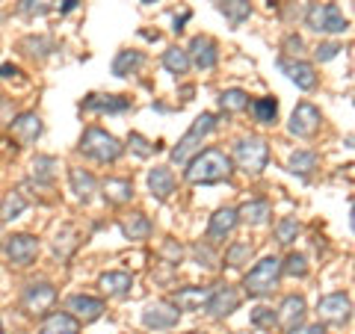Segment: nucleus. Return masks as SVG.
<instances>
[{
  "label": "nucleus",
  "mask_w": 355,
  "mask_h": 334,
  "mask_svg": "<svg viewBox=\"0 0 355 334\" xmlns=\"http://www.w3.org/2000/svg\"><path fill=\"white\" fill-rule=\"evenodd\" d=\"M231 175V157L219 148H207L198 151L196 157L187 163V181L190 184H216V181H228Z\"/></svg>",
  "instance_id": "obj_1"
},
{
  "label": "nucleus",
  "mask_w": 355,
  "mask_h": 334,
  "mask_svg": "<svg viewBox=\"0 0 355 334\" xmlns=\"http://www.w3.org/2000/svg\"><path fill=\"white\" fill-rule=\"evenodd\" d=\"M216 125H219V116H214V113H202V116H198L193 125H190V130L181 137V142L172 148V163H178V166L190 163V157H193L198 148H202L205 137H207V133H214Z\"/></svg>",
  "instance_id": "obj_2"
},
{
  "label": "nucleus",
  "mask_w": 355,
  "mask_h": 334,
  "mask_svg": "<svg viewBox=\"0 0 355 334\" xmlns=\"http://www.w3.org/2000/svg\"><path fill=\"white\" fill-rule=\"evenodd\" d=\"M121 151H125V146L113 133H107L101 128H89L80 137V154L95 163H116L121 157Z\"/></svg>",
  "instance_id": "obj_3"
},
{
  "label": "nucleus",
  "mask_w": 355,
  "mask_h": 334,
  "mask_svg": "<svg viewBox=\"0 0 355 334\" xmlns=\"http://www.w3.org/2000/svg\"><path fill=\"white\" fill-rule=\"evenodd\" d=\"M279 278H282V261L279 258H263L252 266V270L246 272V278H243V287H246L249 296H270L275 287H279Z\"/></svg>",
  "instance_id": "obj_4"
},
{
  "label": "nucleus",
  "mask_w": 355,
  "mask_h": 334,
  "mask_svg": "<svg viewBox=\"0 0 355 334\" xmlns=\"http://www.w3.org/2000/svg\"><path fill=\"white\" fill-rule=\"evenodd\" d=\"M234 163L246 175H261L270 163V146L261 137H243L234 142Z\"/></svg>",
  "instance_id": "obj_5"
},
{
  "label": "nucleus",
  "mask_w": 355,
  "mask_h": 334,
  "mask_svg": "<svg viewBox=\"0 0 355 334\" xmlns=\"http://www.w3.org/2000/svg\"><path fill=\"white\" fill-rule=\"evenodd\" d=\"M320 121H323L320 109L311 104V101H302V104H296L287 130H291L293 137H299V139H311V137H314V133L320 130Z\"/></svg>",
  "instance_id": "obj_6"
},
{
  "label": "nucleus",
  "mask_w": 355,
  "mask_h": 334,
  "mask_svg": "<svg viewBox=\"0 0 355 334\" xmlns=\"http://www.w3.org/2000/svg\"><path fill=\"white\" fill-rule=\"evenodd\" d=\"M237 305H240V293L234 290V287L231 284H216L214 290H210V296H207L205 310L214 319H225L228 314H234Z\"/></svg>",
  "instance_id": "obj_7"
},
{
  "label": "nucleus",
  "mask_w": 355,
  "mask_h": 334,
  "mask_svg": "<svg viewBox=\"0 0 355 334\" xmlns=\"http://www.w3.org/2000/svg\"><path fill=\"white\" fill-rule=\"evenodd\" d=\"M178 319H181V310H178L172 302H151L146 310H142V326L151 328V331H166V328H175Z\"/></svg>",
  "instance_id": "obj_8"
},
{
  "label": "nucleus",
  "mask_w": 355,
  "mask_h": 334,
  "mask_svg": "<svg viewBox=\"0 0 355 334\" xmlns=\"http://www.w3.org/2000/svg\"><path fill=\"white\" fill-rule=\"evenodd\" d=\"M21 302H24L30 314H48L53 302H57V290H53V284H48V281H33L24 287Z\"/></svg>",
  "instance_id": "obj_9"
},
{
  "label": "nucleus",
  "mask_w": 355,
  "mask_h": 334,
  "mask_svg": "<svg viewBox=\"0 0 355 334\" xmlns=\"http://www.w3.org/2000/svg\"><path fill=\"white\" fill-rule=\"evenodd\" d=\"M3 252L15 266H30L39 254V240L33 237V234H12V237L6 240Z\"/></svg>",
  "instance_id": "obj_10"
},
{
  "label": "nucleus",
  "mask_w": 355,
  "mask_h": 334,
  "mask_svg": "<svg viewBox=\"0 0 355 334\" xmlns=\"http://www.w3.org/2000/svg\"><path fill=\"white\" fill-rule=\"evenodd\" d=\"M187 57H190V65H196L198 71H210L219 62V44L210 36H196L190 42V48H184Z\"/></svg>",
  "instance_id": "obj_11"
},
{
  "label": "nucleus",
  "mask_w": 355,
  "mask_h": 334,
  "mask_svg": "<svg viewBox=\"0 0 355 334\" xmlns=\"http://www.w3.org/2000/svg\"><path fill=\"white\" fill-rule=\"evenodd\" d=\"M349 310H352V302L347 293H329L320 299L317 305V314L323 322H335V326H343L349 319Z\"/></svg>",
  "instance_id": "obj_12"
},
{
  "label": "nucleus",
  "mask_w": 355,
  "mask_h": 334,
  "mask_svg": "<svg viewBox=\"0 0 355 334\" xmlns=\"http://www.w3.org/2000/svg\"><path fill=\"white\" fill-rule=\"evenodd\" d=\"M107 310V305L101 302V299L95 296H83V293H74L65 299V314L74 317V319H83V322H92L98 319Z\"/></svg>",
  "instance_id": "obj_13"
},
{
  "label": "nucleus",
  "mask_w": 355,
  "mask_h": 334,
  "mask_svg": "<svg viewBox=\"0 0 355 334\" xmlns=\"http://www.w3.org/2000/svg\"><path fill=\"white\" fill-rule=\"evenodd\" d=\"M237 210L234 207H222L216 210L214 216H210V225H207V240L210 243H219V240H225L231 231L237 228Z\"/></svg>",
  "instance_id": "obj_14"
},
{
  "label": "nucleus",
  "mask_w": 355,
  "mask_h": 334,
  "mask_svg": "<svg viewBox=\"0 0 355 334\" xmlns=\"http://www.w3.org/2000/svg\"><path fill=\"white\" fill-rule=\"evenodd\" d=\"M175 184H178L175 172L169 169V166H154V169L148 172V189L157 202H166V198L175 193Z\"/></svg>",
  "instance_id": "obj_15"
},
{
  "label": "nucleus",
  "mask_w": 355,
  "mask_h": 334,
  "mask_svg": "<svg viewBox=\"0 0 355 334\" xmlns=\"http://www.w3.org/2000/svg\"><path fill=\"white\" fill-rule=\"evenodd\" d=\"M302 319H305V299L302 296H287L282 308H279V314H275V322H282V326L291 331L296 326H302Z\"/></svg>",
  "instance_id": "obj_16"
},
{
  "label": "nucleus",
  "mask_w": 355,
  "mask_h": 334,
  "mask_svg": "<svg viewBox=\"0 0 355 334\" xmlns=\"http://www.w3.org/2000/svg\"><path fill=\"white\" fill-rule=\"evenodd\" d=\"M210 290H214V287H181V290L172 296V305L178 310H202Z\"/></svg>",
  "instance_id": "obj_17"
},
{
  "label": "nucleus",
  "mask_w": 355,
  "mask_h": 334,
  "mask_svg": "<svg viewBox=\"0 0 355 334\" xmlns=\"http://www.w3.org/2000/svg\"><path fill=\"white\" fill-rule=\"evenodd\" d=\"M9 130H12L15 137L24 142V146H30V142H36L42 137V118L36 113H21L18 118H12Z\"/></svg>",
  "instance_id": "obj_18"
},
{
  "label": "nucleus",
  "mask_w": 355,
  "mask_h": 334,
  "mask_svg": "<svg viewBox=\"0 0 355 334\" xmlns=\"http://www.w3.org/2000/svg\"><path fill=\"white\" fill-rule=\"evenodd\" d=\"M130 107V98H119V95H89L83 101V109L89 113H125Z\"/></svg>",
  "instance_id": "obj_19"
},
{
  "label": "nucleus",
  "mask_w": 355,
  "mask_h": 334,
  "mask_svg": "<svg viewBox=\"0 0 355 334\" xmlns=\"http://www.w3.org/2000/svg\"><path fill=\"white\" fill-rule=\"evenodd\" d=\"M282 69L287 71V77L299 86V89H305V92H311V89L317 86V71H314V65L311 62H279Z\"/></svg>",
  "instance_id": "obj_20"
},
{
  "label": "nucleus",
  "mask_w": 355,
  "mask_h": 334,
  "mask_svg": "<svg viewBox=\"0 0 355 334\" xmlns=\"http://www.w3.org/2000/svg\"><path fill=\"white\" fill-rule=\"evenodd\" d=\"M69 181H71L74 195L80 198L83 204L92 202V195H95V189H98V181H95L92 172H86V169H71V172H69Z\"/></svg>",
  "instance_id": "obj_21"
},
{
  "label": "nucleus",
  "mask_w": 355,
  "mask_h": 334,
  "mask_svg": "<svg viewBox=\"0 0 355 334\" xmlns=\"http://www.w3.org/2000/svg\"><path fill=\"white\" fill-rule=\"evenodd\" d=\"M237 219H243L246 225H266L270 219V202L266 198H252L237 210Z\"/></svg>",
  "instance_id": "obj_22"
},
{
  "label": "nucleus",
  "mask_w": 355,
  "mask_h": 334,
  "mask_svg": "<svg viewBox=\"0 0 355 334\" xmlns=\"http://www.w3.org/2000/svg\"><path fill=\"white\" fill-rule=\"evenodd\" d=\"M121 234L128 240H148L151 237V219L146 213H128L121 219Z\"/></svg>",
  "instance_id": "obj_23"
},
{
  "label": "nucleus",
  "mask_w": 355,
  "mask_h": 334,
  "mask_svg": "<svg viewBox=\"0 0 355 334\" xmlns=\"http://www.w3.org/2000/svg\"><path fill=\"white\" fill-rule=\"evenodd\" d=\"M104 198L113 204H125L133 198V181L128 177H107L104 181Z\"/></svg>",
  "instance_id": "obj_24"
},
{
  "label": "nucleus",
  "mask_w": 355,
  "mask_h": 334,
  "mask_svg": "<svg viewBox=\"0 0 355 334\" xmlns=\"http://www.w3.org/2000/svg\"><path fill=\"white\" fill-rule=\"evenodd\" d=\"M142 62H146V53L142 51H119L116 60H113V74L116 77H128L133 71H139Z\"/></svg>",
  "instance_id": "obj_25"
},
{
  "label": "nucleus",
  "mask_w": 355,
  "mask_h": 334,
  "mask_svg": "<svg viewBox=\"0 0 355 334\" xmlns=\"http://www.w3.org/2000/svg\"><path fill=\"white\" fill-rule=\"evenodd\" d=\"M216 9H219V12L225 15L234 27H240L243 21L252 15V3H249V0H216Z\"/></svg>",
  "instance_id": "obj_26"
},
{
  "label": "nucleus",
  "mask_w": 355,
  "mask_h": 334,
  "mask_svg": "<svg viewBox=\"0 0 355 334\" xmlns=\"http://www.w3.org/2000/svg\"><path fill=\"white\" fill-rule=\"evenodd\" d=\"M133 287V275L130 272H104L101 275V290L107 296H125Z\"/></svg>",
  "instance_id": "obj_27"
},
{
  "label": "nucleus",
  "mask_w": 355,
  "mask_h": 334,
  "mask_svg": "<svg viewBox=\"0 0 355 334\" xmlns=\"http://www.w3.org/2000/svg\"><path fill=\"white\" fill-rule=\"evenodd\" d=\"M349 30V21L343 18L340 6L338 3H323V33H335V36H340V33Z\"/></svg>",
  "instance_id": "obj_28"
},
{
  "label": "nucleus",
  "mask_w": 355,
  "mask_h": 334,
  "mask_svg": "<svg viewBox=\"0 0 355 334\" xmlns=\"http://www.w3.org/2000/svg\"><path fill=\"white\" fill-rule=\"evenodd\" d=\"M42 334H80V328H77L74 317H69L62 310V314H51L48 319H44Z\"/></svg>",
  "instance_id": "obj_29"
},
{
  "label": "nucleus",
  "mask_w": 355,
  "mask_h": 334,
  "mask_svg": "<svg viewBox=\"0 0 355 334\" xmlns=\"http://www.w3.org/2000/svg\"><path fill=\"white\" fill-rule=\"evenodd\" d=\"M254 254V243L249 240H240V243H231L228 252H225V266H231V270H237V266L249 263Z\"/></svg>",
  "instance_id": "obj_30"
},
{
  "label": "nucleus",
  "mask_w": 355,
  "mask_h": 334,
  "mask_svg": "<svg viewBox=\"0 0 355 334\" xmlns=\"http://www.w3.org/2000/svg\"><path fill=\"white\" fill-rule=\"evenodd\" d=\"M287 169L299 177H308L311 172L317 169V154L314 151H293L291 160H287Z\"/></svg>",
  "instance_id": "obj_31"
},
{
  "label": "nucleus",
  "mask_w": 355,
  "mask_h": 334,
  "mask_svg": "<svg viewBox=\"0 0 355 334\" xmlns=\"http://www.w3.org/2000/svg\"><path fill=\"white\" fill-rule=\"evenodd\" d=\"M252 113L258 125H275V118H279V101L275 98H258L252 104Z\"/></svg>",
  "instance_id": "obj_32"
},
{
  "label": "nucleus",
  "mask_w": 355,
  "mask_h": 334,
  "mask_svg": "<svg viewBox=\"0 0 355 334\" xmlns=\"http://www.w3.org/2000/svg\"><path fill=\"white\" fill-rule=\"evenodd\" d=\"M219 107H222V113H240V109L249 107V95L243 89H225L219 95Z\"/></svg>",
  "instance_id": "obj_33"
},
{
  "label": "nucleus",
  "mask_w": 355,
  "mask_h": 334,
  "mask_svg": "<svg viewBox=\"0 0 355 334\" xmlns=\"http://www.w3.org/2000/svg\"><path fill=\"white\" fill-rule=\"evenodd\" d=\"M163 65L169 69L172 74H187L190 71V57H187V51L184 48H166V53H163Z\"/></svg>",
  "instance_id": "obj_34"
},
{
  "label": "nucleus",
  "mask_w": 355,
  "mask_h": 334,
  "mask_svg": "<svg viewBox=\"0 0 355 334\" xmlns=\"http://www.w3.org/2000/svg\"><path fill=\"white\" fill-rule=\"evenodd\" d=\"M24 210H27V198L21 193H9L3 202H0V219L12 222V219H18L21 213H24Z\"/></svg>",
  "instance_id": "obj_35"
},
{
  "label": "nucleus",
  "mask_w": 355,
  "mask_h": 334,
  "mask_svg": "<svg viewBox=\"0 0 355 334\" xmlns=\"http://www.w3.org/2000/svg\"><path fill=\"white\" fill-rule=\"evenodd\" d=\"M53 9H60V0H21V3H18V15L36 18V15L53 12Z\"/></svg>",
  "instance_id": "obj_36"
},
{
  "label": "nucleus",
  "mask_w": 355,
  "mask_h": 334,
  "mask_svg": "<svg viewBox=\"0 0 355 334\" xmlns=\"http://www.w3.org/2000/svg\"><path fill=\"white\" fill-rule=\"evenodd\" d=\"M57 169H60V160L51 157V154H39V157L33 160V175H36V181L51 184L53 175H57Z\"/></svg>",
  "instance_id": "obj_37"
},
{
  "label": "nucleus",
  "mask_w": 355,
  "mask_h": 334,
  "mask_svg": "<svg viewBox=\"0 0 355 334\" xmlns=\"http://www.w3.org/2000/svg\"><path fill=\"white\" fill-rule=\"evenodd\" d=\"M74 249H77V231L74 228H62L57 237H53V252H57L60 258H69Z\"/></svg>",
  "instance_id": "obj_38"
},
{
  "label": "nucleus",
  "mask_w": 355,
  "mask_h": 334,
  "mask_svg": "<svg viewBox=\"0 0 355 334\" xmlns=\"http://www.w3.org/2000/svg\"><path fill=\"white\" fill-rule=\"evenodd\" d=\"M296 234H299V222L293 216H284L279 225H275V240H279L282 246H291V243L296 240Z\"/></svg>",
  "instance_id": "obj_39"
},
{
  "label": "nucleus",
  "mask_w": 355,
  "mask_h": 334,
  "mask_svg": "<svg viewBox=\"0 0 355 334\" xmlns=\"http://www.w3.org/2000/svg\"><path fill=\"white\" fill-rule=\"evenodd\" d=\"M282 272L284 275H293V278H305L308 275V261H305V254H287V261L282 263Z\"/></svg>",
  "instance_id": "obj_40"
},
{
  "label": "nucleus",
  "mask_w": 355,
  "mask_h": 334,
  "mask_svg": "<svg viewBox=\"0 0 355 334\" xmlns=\"http://www.w3.org/2000/svg\"><path fill=\"white\" fill-rule=\"evenodd\" d=\"M21 48H27V53L30 57H48V53L53 51V42L51 39H44V36H30V39H24L21 42Z\"/></svg>",
  "instance_id": "obj_41"
},
{
  "label": "nucleus",
  "mask_w": 355,
  "mask_h": 334,
  "mask_svg": "<svg viewBox=\"0 0 355 334\" xmlns=\"http://www.w3.org/2000/svg\"><path fill=\"white\" fill-rule=\"evenodd\" d=\"M128 146H130V151L137 154V157H142V160L151 157V154L160 148V146H151V142L142 137V133H130V137H128Z\"/></svg>",
  "instance_id": "obj_42"
},
{
  "label": "nucleus",
  "mask_w": 355,
  "mask_h": 334,
  "mask_svg": "<svg viewBox=\"0 0 355 334\" xmlns=\"http://www.w3.org/2000/svg\"><path fill=\"white\" fill-rule=\"evenodd\" d=\"M305 24L314 33H323V3H311L305 12Z\"/></svg>",
  "instance_id": "obj_43"
},
{
  "label": "nucleus",
  "mask_w": 355,
  "mask_h": 334,
  "mask_svg": "<svg viewBox=\"0 0 355 334\" xmlns=\"http://www.w3.org/2000/svg\"><path fill=\"white\" fill-rule=\"evenodd\" d=\"M252 326H258V328L275 326V310L272 308H254L252 310Z\"/></svg>",
  "instance_id": "obj_44"
},
{
  "label": "nucleus",
  "mask_w": 355,
  "mask_h": 334,
  "mask_svg": "<svg viewBox=\"0 0 355 334\" xmlns=\"http://www.w3.org/2000/svg\"><path fill=\"white\" fill-rule=\"evenodd\" d=\"M340 51H343V48H340L338 42H326V44H320L314 53H317V60H320V62H329V60H335Z\"/></svg>",
  "instance_id": "obj_45"
},
{
  "label": "nucleus",
  "mask_w": 355,
  "mask_h": 334,
  "mask_svg": "<svg viewBox=\"0 0 355 334\" xmlns=\"http://www.w3.org/2000/svg\"><path fill=\"white\" fill-rule=\"evenodd\" d=\"M196 261H198V266H207V270H214V266H216L214 252H210L207 246H202V243L196 246Z\"/></svg>",
  "instance_id": "obj_46"
},
{
  "label": "nucleus",
  "mask_w": 355,
  "mask_h": 334,
  "mask_svg": "<svg viewBox=\"0 0 355 334\" xmlns=\"http://www.w3.org/2000/svg\"><path fill=\"white\" fill-rule=\"evenodd\" d=\"M284 51H287V53H296V57H299V53L305 51V42H302V36H296V33H291V36L284 39Z\"/></svg>",
  "instance_id": "obj_47"
},
{
  "label": "nucleus",
  "mask_w": 355,
  "mask_h": 334,
  "mask_svg": "<svg viewBox=\"0 0 355 334\" xmlns=\"http://www.w3.org/2000/svg\"><path fill=\"white\" fill-rule=\"evenodd\" d=\"M163 254H166V258H172V261L178 263V261H181V254H184V249L178 246V243H166V246H163Z\"/></svg>",
  "instance_id": "obj_48"
},
{
  "label": "nucleus",
  "mask_w": 355,
  "mask_h": 334,
  "mask_svg": "<svg viewBox=\"0 0 355 334\" xmlns=\"http://www.w3.org/2000/svg\"><path fill=\"white\" fill-rule=\"evenodd\" d=\"M287 334H326V328L317 322V326H296V328H291Z\"/></svg>",
  "instance_id": "obj_49"
},
{
  "label": "nucleus",
  "mask_w": 355,
  "mask_h": 334,
  "mask_svg": "<svg viewBox=\"0 0 355 334\" xmlns=\"http://www.w3.org/2000/svg\"><path fill=\"white\" fill-rule=\"evenodd\" d=\"M187 21H190V12H181V15H175V27H172V30H175V33H181Z\"/></svg>",
  "instance_id": "obj_50"
},
{
  "label": "nucleus",
  "mask_w": 355,
  "mask_h": 334,
  "mask_svg": "<svg viewBox=\"0 0 355 334\" xmlns=\"http://www.w3.org/2000/svg\"><path fill=\"white\" fill-rule=\"evenodd\" d=\"M77 3H80V0H62V3H60V12H62V15L71 12V9H77Z\"/></svg>",
  "instance_id": "obj_51"
},
{
  "label": "nucleus",
  "mask_w": 355,
  "mask_h": 334,
  "mask_svg": "<svg viewBox=\"0 0 355 334\" xmlns=\"http://www.w3.org/2000/svg\"><path fill=\"white\" fill-rule=\"evenodd\" d=\"M12 74H18L15 65H0V77H12Z\"/></svg>",
  "instance_id": "obj_52"
},
{
  "label": "nucleus",
  "mask_w": 355,
  "mask_h": 334,
  "mask_svg": "<svg viewBox=\"0 0 355 334\" xmlns=\"http://www.w3.org/2000/svg\"><path fill=\"white\" fill-rule=\"evenodd\" d=\"M142 3H154V0H142Z\"/></svg>",
  "instance_id": "obj_53"
},
{
  "label": "nucleus",
  "mask_w": 355,
  "mask_h": 334,
  "mask_svg": "<svg viewBox=\"0 0 355 334\" xmlns=\"http://www.w3.org/2000/svg\"><path fill=\"white\" fill-rule=\"evenodd\" d=\"M0 334H3V322H0Z\"/></svg>",
  "instance_id": "obj_54"
}]
</instances>
